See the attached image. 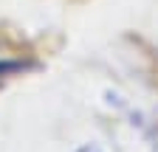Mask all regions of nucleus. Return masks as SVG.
I'll use <instances>...</instances> for the list:
<instances>
[{
  "label": "nucleus",
  "mask_w": 158,
  "mask_h": 152,
  "mask_svg": "<svg viewBox=\"0 0 158 152\" xmlns=\"http://www.w3.org/2000/svg\"><path fill=\"white\" fill-rule=\"evenodd\" d=\"M79 152H99V149H90V146H85V149H79Z\"/></svg>",
  "instance_id": "f257e3e1"
}]
</instances>
